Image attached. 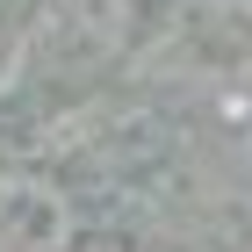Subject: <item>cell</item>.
<instances>
[{
  "instance_id": "277c9868",
  "label": "cell",
  "mask_w": 252,
  "mask_h": 252,
  "mask_svg": "<svg viewBox=\"0 0 252 252\" xmlns=\"http://www.w3.org/2000/svg\"><path fill=\"white\" fill-rule=\"evenodd\" d=\"M245 166H252V137H245Z\"/></svg>"
},
{
  "instance_id": "7a4b0ae2",
  "label": "cell",
  "mask_w": 252,
  "mask_h": 252,
  "mask_svg": "<svg viewBox=\"0 0 252 252\" xmlns=\"http://www.w3.org/2000/svg\"><path fill=\"white\" fill-rule=\"evenodd\" d=\"M72 194L43 173H0V252H72Z\"/></svg>"
},
{
  "instance_id": "3957f363",
  "label": "cell",
  "mask_w": 252,
  "mask_h": 252,
  "mask_svg": "<svg viewBox=\"0 0 252 252\" xmlns=\"http://www.w3.org/2000/svg\"><path fill=\"white\" fill-rule=\"evenodd\" d=\"M209 15H216V22H231V29H245V36H252V0H209Z\"/></svg>"
},
{
  "instance_id": "6da1fadb",
  "label": "cell",
  "mask_w": 252,
  "mask_h": 252,
  "mask_svg": "<svg viewBox=\"0 0 252 252\" xmlns=\"http://www.w3.org/2000/svg\"><path fill=\"white\" fill-rule=\"evenodd\" d=\"M130 29H137V0H43L36 29H29V51H36L43 72L87 79V72L123 58Z\"/></svg>"
}]
</instances>
